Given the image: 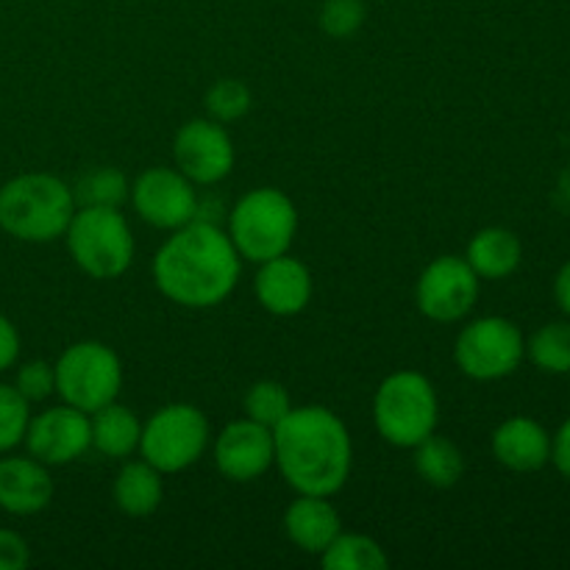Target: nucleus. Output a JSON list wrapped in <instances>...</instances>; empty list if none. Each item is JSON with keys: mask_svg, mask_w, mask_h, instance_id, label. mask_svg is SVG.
<instances>
[{"mask_svg": "<svg viewBox=\"0 0 570 570\" xmlns=\"http://www.w3.org/2000/svg\"><path fill=\"white\" fill-rule=\"evenodd\" d=\"M243 256L226 228L193 220L170 232L154 256V282L170 304L215 309L237 289Z\"/></svg>", "mask_w": 570, "mask_h": 570, "instance_id": "nucleus-1", "label": "nucleus"}, {"mask_svg": "<svg viewBox=\"0 0 570 570\" xmlns=\"http://www.w3.org/2000/svg\"><path fill=\"white\" fill-rule=\"evenodd\" d=\"M273 465L298 495L332 499L354 471V443L337 412L328 406H293L273 429Z\"/></svg>", "mask_w": 570, "mask_h": 570, "instance_id": "nucleus-2", "label": "nucleus"}, {"mask_svg": "<svg viewBox=\"0 0 570 570\" xmlns=\"http://www.w3.org/2000/svg\"><path fill=\"white\" fill-rule=\"evenodd\" d=\"M76 209L72 187L53 173H20L0 184V228L17 243H56Z\"/></svg>", "mask_w": 570, "mask_h": 570, "instance_id": "nucleus-3", "label": "nucleus"}, {"mask_svg": "<svg viewBox=\"0 0 570 570\" xmlns=\"http://www.w3.org/2000/svg\"><path fill=\"white\" fill-rule=\"evenodd\" d=\"M226 234L245 262L262 265V262L289 254L298 234V209L282 189L256 187L245 193L228 212Z\"/></svg>", "mask_w": 570, "mask_h": 570, "instance_id": "nucleus-4", "label": "nucleus"}, {"mask_svg": "<svg viewBox=\"0 0 570 570\" xmlns=\"http://www.w3.org/2000/svg\"><path fill=\"white\" fill-rule=\"evenodd\" d=\"M373 423L384 443L415 449L438 432L440 399L429 376L417 371H395L373 395Z\"/></svg>", "mask_w": 570, "mask_h": 570, "instance_id": "nucleus-5", "label": "nucleus"}, {"mask_svg": "<svg viewBox=\"0 0 570 570\" xmlns=\"http://www.w3.org/2000/svg\"><path fill=\"white\" fill-rule=\"evenodd\" d=\"M65 243L78 271L95 282L120 278L137 254L126 215L106 206H78L65 232Z\"/></svg>", "mask_w": 570, "mask_h": 570, "instance_id": "nucleus-6", "label": "nucleus"}, {"mask_svg": "<svg viewBox=\"0 0 570 570\" xmlns=\"http://www.w3.org/2000/svg\"><path fill=\"white\" fill-rule=\"evenodd\" d=\"M56 395L61 404L76 410L98 412L100 406L117 401L122 390V362L111 345L100 340H81L61 351L53 365Z\"/></svg>", "mask_w": 570, "mask_h": 570, "instance_id": "nucleus-7", "label": "nucleus"}, {"mask_svg": "<svg viewBox=\"0 0 570 570\" xmlns=\"http://www.w3.org/2000/svg\"><path fill=\"white\" fill-rule=\"evenodd\" d=\"M209 417L195 404H167L142 423L139 456L159 473H181L209 449Z\"/></svg>", "mask_w": 570, "mask_h": 570, "instance_id": "nucleus-8", "label": "nucleus"}, {"mask_svg": "<svg viewBox=\"0 0 570 570\" xmlns=\"http://www.w3.org/2000/svg\"><path fill=\"white\" fill-rule=\"evenodd\" d=\"M527 360V337L510 317H476L454 343V365L473 382H501Z\"/></svg>", "mask_w": 570, "mask_h": 570, "instance_id": "nucleus-9", "label": "nucleus"}, {"mask_svg": "<svg viewBox=\"0 0 570 570\" xmlns=\"http://www.w3.org/2000/svg\"><path fill=\"white\" fill-rule=\"evenodd\" d=\"M482 278L473 273L465 256L445 254L423 267L415 284V306L426 321L460 323L473 312Z\"/></svg>", "mask_w": 570, "mask_h": 570, "instance_id": "nucleus-10", "label": "nucleus"}, {"mask_svg": "<svg viewBox=\"0 0 570 570\" xmlns=\"http://www.w3.org/2000/svg\"><path fill=\"white\" fill-rule=\"evenodd\" d=\"M173 165L195 184L212 187L232 176L237 165V148L226 126L212 117H195L184 122L173 137Z\"/></svg>", "mask_w": 570, "mask_h": 570, "instance_id": "nucleus-11", "label": "nucleus"}, {"mask_svg": "<svg viewBox=\"0 0 570 570\" xmlns=\"http://www.w3.org/2000/svg\"><path fill=\"white\" fill-rule=\"evenodd\" d=\"M139 220L159 232H176L195 220L198 193L178 167H148L139 173L128 193Z\"/></svg>", "mask_w": 570, "mask_h": 570, "instance_id": "nucleus-12", "label": "nucleus"}, {"mask_svg": "<svg viewBox=\"0 0 570 570\" xmlns=\"http://www.w3.org/2000/svg\"><path fill=\"white\" fill-rule=\"evenodd\" d=\"M22 445L42 465H70L92 449L89 415L70 404L48 406L39 415H31Z\"/></svg>", "mask_w": 570, "mask_h": 570, "instance_id": "nucleus-13", "label": "nucleus"}, {"mask_svg": "<svg viewBox=\"0 0 570 570\" xmlns=\"http://www.w3.org/2000/svg\"><path fill=\"white\" fill-rule=\"evenodd\" d=\"M276 451H273V429L239 417L223 426L215 440V468L228 482H254L265 476L273 468Z\"/></svg>", "mask_w": 570, "mask_h": 570, "instance_id": "nucleus-14", "label": "nucleus"}, {"mask_svg": "<svg viewBox=\"0 0 570 570\" xmlns=\"http://www.w3.org/2000/svg\"><path fill=\"white\" fill-rule=\"evenodd\" d=\"M256 267L259 271L254 276V295L267 315L295 317L309 306L315 282H312V271L304 262L282 254Z\"/></svg>", "mask_w": 570, "mask_h": 570, "instance_id": "nucleus-15", "label": "nucleus"}, {"mask_svg": "<svg viewBox=\"0 0 570 570\" xmlns=\"http://www.w3.org/2000/svg\"><path fill=\"white\" fill-rule=\"evenodd\" d=\"M53 501V476L31 454H0V510L31 518Z\"/></svg>", "mask_w": 570, "mask_h": 570, "instance_id": "nucleus-16", "label": "nucleus"}, {"mask_svg": "<svg viewBox=\"0 0 570 570\" xmlns=\"http://www.w3.org/2000/svg\"><path fill=\"white\" fill-rule=\"evenodd\" d=\"M495 462L512 473L543 471L551 462V434L540 421L527 415L507 417L490 440Z\"/></svg>", "mask_w": 570, "mask_h": 570, "instance_id": "nucleus-17", "label": "nucleus"}, {"mask_svg": "<svg viewBox=\"0 0 570 570\" xmlns=\"http://www.w3.org/2000/svg\"><path fill=\"white\" fill-rule=\"evenodd\" d=\"M284 532L295 549L321 557L343 532V521H340V512L334 510L332 499L298 495L284 512Z\"/></svg>", "mask_w": 570, "mask_h": 570, "instance_id": "nucleus-18", "label": "nucleus"}, {"mask_svg": "<svg viewBox=\"0 0 570 570\" xmlns=\"http://www.w3.org/2000/svg\"><path fill=\"white\" fill-rule=\"evenodd\" d=\"M523 245L515 232L504 226H488L468 243L465 262L482 282H501L521 267Z\"/></svg>", "mask_w": 570, "mask_h": 570, "instance_id": "nucleus-19", "label": "nucleus"}, {"mask_svg": "<svg viewBox=\"0 0 570 570\" xmlns=\"http://www.w3.org/2000/svg\"><path fill=\"white\" fill-rule=\"evenodd\" d=\"M161 476L165 473L148 465L142 456L122 462V468L115 476V484H111V499H115L117 510L128 518L154 515L161 507V499H165V482H161Z\"/></svg>", "mask_w": 570, "mask_h": 570, "instance_id": "nucleus-20", "label": "nucleus"}, {"mask_svg": "<svg viewBox=\"0 0 570 570\" xmlns=\"http://www.w3.org/2000/svg\"><path fill=\"white\" fill-rule=\"evenodd\" d=\"M89 432H92V449L98 454L109 460H128L139 449L142 423L137 412L111 401L89 415Z\"/></svg>", "mask_w": 570, "mask_h": 570, "instance_id": "nucleus-21", "label": "nucleus"}, {"mask_svg": "<svg viewBox=\"0 0 570 570\" xmlns=\"http://www.w3.org/2000/svg\"><path fill=\"white\" fill-rule=\"evenodd\" d=\"M412 465H415L417 476L434 490H451L456 488L462 476H465V454L454 440L443 438V434H429L426 440L412 449Z\"/></svg>", "mask_w": 570, "mask_h": 570, "instance_id": "nucleus-22", "label": "nucleus"}, {"mask_svg": "<svg viewBox=\"0 0 570 570\" xmlns=\"http://www.w3.org/2000/svg\"><path fill=\"white\" fill-rule=\"evenodd\" d=\"M321 566L326 570H387L390 557L382 543L367 534L340 532L321 554Z\"/></svg>", "mask_w": 570, "mask_h": 570, "instance_id": "nucleus-23", "label": "nucleus"}, {"mask_svg": "<svg viewBox=\"0 0 570 570\" xmlns=\"http://www.w3.org/2000/svg\"><path fill=\"white\" fill-rule=\"evenodd\" d=\"M527 356L551 376L570 373V321H551L527 340Z\"/></svg>", "mask_w": 570, "mask_h": 570, "instance_id": "nucleus-24", "label": "nucleus"}, {"mask_svg": "<svg viewBox=\"0 0 570 570\" xmlns=\"http://www.w3.org/2000/svg\"><path fill=\"white\" fill-rule=\"evenodd\" d=\"M128 193H131V184L126 173L117 167H92L72 187L78 206H106V209H122Z\"/></svg>", "mask_w": 570, "mask_h": 570, "instance_id": "nucleus-25", "label": "nucleus"}, {"mask_svg": "<svg viewBox=\"0 0 570 570\" xmlns=\"http://www.w3.org/2000/svg\"><path fill=\"white\" fill-rule=\"evenodd\" d=\"M245 417L262 423L267 429H276L284 421L289 410H293V401H289L287 387L282 382H273V379H262L254 382L245 393Z\"/></svg>", "mask_w": 570, "mask_h": 570, "instance_id": "nucleus-26", "label": "nucleus"}, {"mask_svg": "<svg viewBox=\"0 0 570 570\" xmlns=\"http://www.w3.org/2000/svg\"><path fill=\"white\" fill-rule=\"evenodd\" d=\"M250 104H254V95H250L248 83L237 81V78H220L206 89L204 98L206 117L223 122V126L243 120L250 111Z\"/></svg>", "mask_w": 570, "mask_h": 570, "instance_id": "nucleus-27", "label": "nucleus"}, {"mask_svg": "<svg viewBox=\"0 0 570 570\" xmlns=\"http://www.w3.org/2000/svg\"><path fill=\"white\" fill-rule=\"evenodd\" d=\"M31 423V404L17 393L14 384L0 382V454H11L22 445Z\"/></svg>", "mask_w": 570, "mask_h": 570, "instance_id": "nucleus-28", "label": "nucleus"}, {"mask_svg": "<svg viewBox=\"0 0 570 570\" xmlns=\"http://www.w3.org/2000/svg\"><path fill=\"white\" fill-rule=\"evenodd\" d=\"M365 0H323L317 26L332 39H351L365 26Z\"/></svg>", "mask_w": 570, "mask_h": 570, "instance_id": "nucleus-29", "label": "nucleus"}, {"mask_svg": "<svg viewBox=\"0 0 570 570\" xmlns=\"http://www.w3.org/2000/svg\"><path fill=\"white\" fill-rule=\"evenodd\" d=\"M17 393L28 401V404H42L50 395H56V371L50 362L45 360H31L22 362L14 373Z\"/></svg>", "mask_w": 570, "mask_h": 570, "instance_id": "nucleus-30", "label": "nucleus"}, {"mask_svg": "<svg viewBox=\"0 0 570 570\" xmlns=\"http://www.w3.org/2000/svg\"><path fill=\"white\" fill-rule=\"evenodd\" d=\"M31 562L28 540L14 529H0V570H22Z\"/></svg>", "mask_w": 570, "mask_h": 570, "instance_id": "nucleus-31", "label": "nucleus"}, {"mask_svg": "<svg viewBox=\"0 0 570 570\" xmlns=\"http://www.w3.org/2000/svg\"><path fill=\"white\" fill-rule=\"evenodd\" d=\"M20 332L14 323L0 312V373L11 371L20 360Z\"/></svg>", "mask_w": 570, "mask_h": 570, "instance_id": "nucleus-32", "label": "nucleus"}, {"mask_svg": "<svg viewBox=\"0 0 570 570\" xmlns=\"http://www.w3.org/2000/svg\"><path fill=\"white\" fill-rule=\"evenodd\" d=\"M551 462H554V468L562 476L570 479V417L551 438Z\"/></svg>", "mask_w": 570, "mask_h": 570, "instance_id": "nucleus-33", "label": "nucleus"}, {"mask_svg": "<svg viewBox=\"0 0 570 570\" xmlns=\"http://www.w3.org/2000/svg\"><path fill=\"white\" fill-rule=\"evenodd\" d=\"M554 301L562 312L570 317V259L560 267L554 278Z\"/></svg>", "mask_w": 570, "mask_h": 570, "instance_id": "nucleus-34", "label": "nucleus"}]
</instances>
